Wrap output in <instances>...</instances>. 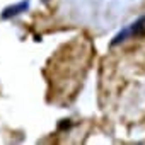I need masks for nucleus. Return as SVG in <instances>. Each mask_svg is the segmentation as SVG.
Returning a JSON list of instances; mask_svg holds the SVG:
<instances>
[{"label": "nucleus", "instance_id": "obj_2", "mask_svg": "<svg viewBox=\"0 0 145 145\" xmlns=\"http://www.w3.org/2000/svg\"><path fill=\"white\" fill-rule=\"evenodd\" d=\"M29 9V0H21V2L14 4V5H9L2 10V14H0V19L2 21H9V19H14L17 16H21L22 12H26Z\"/></svg>", "mask_w": 145, "mask_h": 145}, {"label": "nucleus", "instance_id": "obj_3", "mask_svg": "<svg viewBox=\"0 0 145 145\" xmlns=\"http://www.w3.org/2000/svg\"><path fill=\"white\" fill-rule=\"evenodd\" d=\"M70 126V120H67V123H61L60 125V128H68Z\"/></svg>", "mask_w": 145, "mask_h": 145}, {"label": "nucleus", "instance_id": "obj_1", "mask_svg": "<svg viewBox=\"0 0 145 145\" xmlns=\"http://www.w3.org/2000/svg\"><path fill=\"white\" fill-rule=\"evenodd\" d=\"M145 33V16L138 17L137 21H133L131 24H128L126 27H123L113 39H111V46H116L123 41H126L128 38H137V36H142Z\"/></svg>", "mask_w": 145, "mask_h": 145}, {"label": "nucleus", "instance_id": "obj_4", "mask_svg": "<svg viewBox=\"0 0 145 145\" xmlns=\"http://www.w3.org/2000/svg\"><path fill=\"white\" fill-rule=\"evenodd\" d=\"M44 2H46V0H44Z\"/></svg>", "mask_w": 145, "mask_h": 145}]
</instances>
